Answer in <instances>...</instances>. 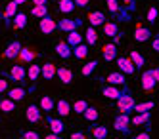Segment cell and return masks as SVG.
Wrapping results in <instances>:
<instances>
[{"instance_id": "50", "label": "cell", "mask_w": 159, "mask_h": 139, "mask_svg": "<svg viewBox=\"0 0 159 139\" xmlns=\"http://www.w3.org/2000/svg\"><path fill=\"white\" fill-rule=\"evenodd\" d=\"M14 2H16L17 6H21V4H25V2H27V0H14Z\"/></svg>"}, {"instance_id": "1", "label": "cell", "mask_w": 159, "mask_h": 139, "mask_svg": "<svg viewBox=\"0 0 159 139\" xmlns=\"http://www.w3.org/2000/svg\"><path fill=\"white\" fill-rule=\"evenodd\" d=\"M117 101V109L121 111V112H132V107H134V95L130 94V90H129V86H125V90H123V94L115 99Z\"/></svg>"}, {"instance_id": "18", "label": "cell", "mask_w": 159, "mask_h": 139, "mask_svg": "<svg viewBox=\"0 0 159 139\" xmlns=\"http://www.w3.org/2000/svg\"><path fill=\"white\" fill-rule=\"evenodd\" d=\"M12 27L16 31H21V29H25L27 27V14H23V11H19V14H16L12 17Z\"/></svg>"}, {"instance_id": "27", "label": "cell", "mask_w": 159, "mask_h": 139, "mask_svg": "<svg viewBox=\"0 0 159 139\" xmlns=\"http://www.w3.org/2000/svg\"><path fill=\"white\" fill-rule=\"evenodd\" d=\"M16 14H17V4L12 0V2H8L6 8H4V21L8 23V25H10V21H12V17H14Z\"/></svg>"}, {"instance_id": "45", "label": "cell", "mask_w": 159, "mask_h": 139, "mask_svg": "<svg viewBox=\"0 0 159 139\" xmlns=\"http://www.w3.org/2000/svg\"><path fill=\"white\" fill-rule=\"evenodd\" d=\"M123 2H125V6H127L130 11H134V8H136V6H134V0H123Z\"/></svg>"}, {"instance_id": "25", "label": "cell", "mask_w": 159, "mask_h": 139, "mask_svg": "<svg viewBox=\"0 0 159 139\" xmlns=\"http://www.w3.org/2000/svg\"><path fill=\"white\" fill-rule=\"evenodd\" d=\"M104 34L106 36H109V38H117L119 36V27H117V23H107V21H104Z\"/></svg>"}, {"instance_id": "44", "label": "cell", "mask_w": 159, "mask_h": 139, "mask_svg": "<svg viewBox=\"0 0 159 139\" xmlns=\"http://www.w3.org/2000/svg\"><path fill=\"white\" fill-rule=\"evenodd\" d=\"M75 2V6H79V8H86L88 4H90V0H73Z\"/></svg>"}, {"instance_id": "28", "label": "cell", "mask_w": 159, "mask_h": 139, "mask_svg": "<svg viewBox=\"0 0 159 139\" xmlns=\"http://www.w3.org/2000/svg\"><path fill=\"white\" fill-rule=\"evenodd\" d=\"M0 111L2 112H14L16 111V101L10 97H0Z\"/></svg>"}, {"instance_id": "26", "label": "cell", "mask_w": 159, "mask_h": 139, "mask_svg": "<svg viewBox=\"0 0 159 139\" xmlns=\"http://www.w3.org/2000/svg\"><path fill=\"white\" fill-rule=\"evenodd\" d=\"M150 36H152V31L150 29L136 27V31H134V40L136 42H146V40H150Z\"/></svg>"}, {"instance_id": "31", "label": "cell", "mask_w": 159, "mask_h": 139, "mask_svg": "<svg viewBox=\"0 0 159 139\" xmlns=\"http://www.w3.org/2000/svg\"><path fill=\"white\" fill-rule=\"evenodd\" d=\"M81 42H83V34H79L77 29L67 32V44H69L71 48H73V46H77V44H81Z\"/></svg>"}, {"instance_id": "3", "label": "cell", "mask_w": 159, "mask_h": 139, "mask_svg": "<svg viewBox=\"0 0 159 139\" xmlns=\"http://www.w3.org/2000/svg\"><path fill=\"white\" fill-rule=\"evenodd\" d=\"M4 76L8 80H16V82H19V84H25L27 82V73H25V69L21 67V65H14L8 73H4Z\"/></svg>"}, {"instance_id": "42", "label": "cell", "mask_w": 159, "mask_h": 139, "mask_svg": "<svg viewBox=\"0 0 159 139\" xmlns=\"http://www.w3.org/2000/svg\"><path fill=\"white\" fill-rule=\"evenodd\" d=\"M8 91V80H6V76H2L0 78V94H6Z\"/></svg>"}, {"instance_id": "48", "label": "cell", "mask_w": 159, "mask_h": 139, "mask_svg": "<svg viewBox=\"0 0 159 139\" xmlns=\"http://www.w3.org/2000/svg\"><path fill=\"white\" fill-rule=\"evenodd\" d=\"M71 137H73V139H83L84 133H83V132H75V133H71Z\"/></svg>"}, {"instance_id": "38", "label": "cell", "mask_w": 159, "mask_h": 139, "mask_svg": "<svg viewBox=\"0 0 159 139\" xmlns=\"http://www.w3.org/2000/svg\"><path fill=\"white\" fill-rule=\"evenodd\" d=\"M96 69H98V61H96V59H94V61H88V63L83 67L81 74H83V76H90V74H92V73L96 71Z\"/></svg>"}, {"instance_id": "5", "label": "cell", "mask_w": 159, "mask_h": 139, "mask_svg": "<svg viewBox=\"0 0 159 139\" xmlns=\"http://www.w3.org/2000/svg\"><path fill=\"white\" fill-rule=\"evenodd\" d=\"M83 27V19H60L56 21V29H60L61 32H69L75 29H81Z\"/></svg>"}, {"instance_id": "39", "label": "cell", "mask_w": 159, "mask_h": 139, "mask_svg": "<svg viewBox=\"0 0 159 139\" xmlns=\"http://www.w3.org/2000/svg\"><path fill=\"white\" fill-rule=\"evenodd\" d=\"M86 107H88V103H86L84 99H77L73 105H71V111H73V112H77V114H83V111H84Z\"/></svg>"}, {"instance_id": "15", "label": "cell", "mask_w": 159, "mask_h": 139, "mask_svg": "<svg viewBox=\"0 0 159 139\" xmlns=\"http://www.w3.org/2000/svg\"><path fill=\"white\" fill-rule=\"evenodd\" d=\"M17 57H19L21 63H33V61H35V57H37V53L33 52L31 48H23V46H21L19 52H17Z\"/></svg>"}, {"instance_id": "46", "label": "cell", "mask_w": 159, "mask_h": 139, "mask_svg": "<svg viewBox=\"0 0 159 139\" xmlns=\"http://www.w3.org/2000/svg\"><path fill=\"white\" fill-rule=\"evenodd\" d=\"M136 139H150V132H140L136 135Z\"/></svg>"}, {"instance_id": "17", "label": "cell", "mask_w": 159, "mask_h": 139, "mask_svg": "<svg viewBox=\"0 0 159 139\" xmlns=\"http://www.w3.org/2000/svg\"><path fill=\"white\" fill-rule=\"evenodd\" d=\"M88 21H90L92 27H100V25H104V21H106V14L100 11V10L90 11V14H88Z\"/></svg>"}, {"instance_id": "40", "label": "cell", "mask_w": 159, "mask_h": 139, "mask_svg": "<svg viewBox=\"0 0 159 139\" xmlns=\"http://www.w3.org/2000/svg\"><path fill=\"white\" fill-rule=\"evenodd\" d=\"M157 15H159L157 8L152 6L150 10H148V14H146V21H148V23H155V21H157Z\"/></svg>"}, {"instance_id": "35", "label": "cell", "mask_w": 159, "mask_h": 139, "mask_svg": "<svg viewBox=\"0 0 159 139\" xmlns=\"http://www.w3.org/2000/svg\"><path fill=\"white\" fill-rule=\"evenodd\" d=\"M25 73H27V78L31 82H35V80H39V76H40V65H29V69Z\"/></svg>"}, {"instance_id": "12", "label": "cell", "mask_w": 159, "mask_h": 139, "mask_svg": "<svg viewBox=\"0 0 159 139\" xmlns=\"http://www.w3.org/2000/svg\"><path fill=\"white\" fill-rule=\"evenodd\" d=\"M150 118H152L150 111H144V112H136V116H130L129 122L132 126H144V124H150Z\"/></svg>"}, {"instance_id": "32", "label": "cell", "mask_w": 159, "mask_h": 139, "mask_svg": "<svg viewBox=\"0 0 159 139\" xmlns=\"http://www.w3.org/2000/svg\"><path fill=\"white\" fill-rule=\"evenodd\" d=\"M83 116H84L88 122H96V120H98V116H100V112H98V109H96V107H90V105H88V107L83 111Z\"/></svg>"}, {"instance_id": "7", "label": "cell", "mask_w": 159, "mask_h": 139, "mask_svg": "<svg viewBox=\"0 0 159 139\" xmlns=\"http://www.w3.org/2000/svg\"><path fill=\"white\" fill-rule=\"evenodd\" d=\"M117 63V67H119V71L123 73V74H134V71H136V67H134V63L129 59V57H115L113 59Z\"/></svg>"}, {"instance_id": "10", "label": "cell", "mask_w": 159, "mask_h": 139, "mask_svg": "<svg viewBox=\"0 0 159 139\" xmlns=\"http://www.w3.org/2000/svg\"><path fill=\"white\" fill-rule=\"evenodd\" d=\"M46 124H48V128H50L54 133H60V135H63V132H65V126H63V122H61L60 118H54L52 114L48 112V114H46Z\"/></svg>"}, {"instance_id": "6", "label": "cell", "mask_w": 159, "mask_h": 139, "mask_svg": "<svg viewBox=\"0 0 159 139\" xmlns=\"http://www.w3.org/2000/svg\"><path fill=\"white\" fill-rule=\"evenodd\" d=\"M39 31H40L42 34H52V32L56 31V19L50 17L48 14L42 15V17L39 19Z\"/></svg>"}, {"instance_id": "36", "label": "cell", "mask_w": 159, "mask_h": 139, "mask_svg": "<svg viewBox=\"0 0 159 139\" xmlns=\"http://www.w3.org/2000/svg\"><path fill=\"white\" fill-rule=\"evenodd\" d=\"M107 128L106 126H94L92 128V132H90V135L92 137H96V139H104V137H107Z\"/></svg>"}, {"instance_id": "20", "label": "cell", "mask_w": 159, "mask_h": 139, "mask_svg": "<svg viewBox=\"0 0 159 139\" xmlns=\"http://www.w3.org/2000/svg\"><path fill=\"white\" fill-rule=\"evenodd\" d=\"M19 48H21L19 40H12V42L8 44V48L4 50V57H6V59H14V57H17V52H19Z\"/></svg>"}, {"instance_id": "11", "label": "cell", "mask_w": 159, "mask_h": 139, "mask_svg": "<svg viewBox=\"0 0 159 139\" xmlns=\"http://www.w3.org/2000/svg\"><path fill=\"white\" fill-rule=\"evenodd\" d=\"M102 57H104L106 63H111V61L117 57V44H115V42L106 44L104 48H102Z\"/></svg>"}, {"instance_id": "8", "label": "cell", "mask_w": 159, "mask_h": 139, "mask_svg": "<svg viewBox=\"0 0 159 139\" xmlns=\"http://www.w3.org/2000/svg\"><path fill=\"white\" fill-rule=\"evenodd\" d=\"M25 118H27V122H31V124L40 122V118H42V111L39 109V105L31 103V105L25 109Z\"/></svg>"}, {"instance_id": "2", "label": "cell", "mask_w": 159, "mask_h": 139, "mask_svg": "<svg viewBox=\"0 0 159 139\" xmlns=\"http://www.w3.org/2000/svg\"><path fill=\"white\" fill-rule=\"evenodd\" d=\"M157 80H159V71L157 69H150V71H146L140 78V86L144 91H152L157 84Z\"/></svg>"}, {"instance_id": "13", "label": "cell", "mask_w": 159, "mask_h": 139, "mask_svg": "<svg viewBox=\"0 0 159 139\" xmlns=\"http://www.w3.org/2000/svg\"><path fill=\"white\" fill-rule=\"evenodd\" d=\"M56 76L60 78V82L61 84H71V80H73V73H71V69H67V67H56Z\"/></svg>"}, {"instance_id": "9", "label": "cell", "mask_w": 159, "mask_h": 139, "mask_svg": "<svg viewBox=\"0 0 159 139\" xmlns=\"http://www.w3.org/2000/svg\"><path fill=\"white\" fill-rule=\"evenodd\" d=\"M33 90H35V84H33L29 90H25V88H12V90H8V97L17 103V101H23L27 97V94H29V91H33Z\"/></svg>"}, {"instance_id": "47", "label": "cell", "mask_w": 159, "mask_h": 139, "mask_svg": "<svg viewBox=\"0 0 159 139\" xmlns=\"http://www.w3.org/2000/svg\"><path fill=\"white\" fill-rule=\"evenodd\" d=\"M152 48H153L155 52H159V38H157V36H155V40L152 42Z\"/></svg>"}, {"instance_id": "4", "label": "cell", "mask_w": 159, "mask_h": 139, "mask_svg": "<svg viewBox=\"0 0 159 139\" xmlns=\"http://www.w3.org/2000/svg\"><path fill=\"white\" fill-rule=\"evenodd\" d=\"M129 120H130V112H121L119 116L113 120V128L121 133H129L130 132V122Z\"/></svg>"}, {"instance_id": "41", "label": "cell", "mask_w": 159, "mask_h": 139, "mask_svg": "<svg viewBox=\"0 0 159 139\" xmlns=\"http://www.w3.org/2000/svg\"><path fill=\"white\" fill-rule=\"evenodd\" d=\"M106 4H107V8H109V11L111 14H121V6H119V2L117 0H106Z\"/></svg>"}, {"instance_id": "24", "label": "cell", "mask_w": 159, "mask_h": 139, "mask_svg": "<svg viewBox=\"0 0 159 139\" xmlns=\"http://www.w3.org/2000/svg\"><path fill=\"white\" fill-rule=\"evenodd\" d=\"M88 44H77V46H73V50H71V55H75L77 59H84V57L88 55Z\"/></svg>"}, {"instance_id": "19", "label": "cell", "mask_w": 159, "mask_h": 139, "mask_svg": "<svg viewBox=\"0 0 159 139\" xmlns=\"http://www.w3.org/2000/svg\"><path fill=\"white\" fill-rule=\"evenodd\" d=\"M40 76L44 80H54V76H56V65L54 63H44V65H40Z\"/></svg>"}, {"instance_id": "33", "label": "cell", "mask_w": 159, "mask_h": 139, "mask_svg": "<svg viewBox=\"0 0 159 139\" xmlns=\"http://www.w3.org/2000/svg\"><path fill=\"white\" fill-rule=\"evenodd\" d=\"M129 59L134 63V67L136 69H140V67H144V63H146V59H144V55L142 53H138L136 50H132L130 52V55H129Z\"/></svg>"}, {"instance_id": "16", "label": "cell", "mask_w": 159, "mask_h": 139, "mask_svg": "<svg viewBox=\"0 0 159 139\" xmlns=\"http://www.w3.org/2000/svg\"><path fill=\"white\" fill-rule=\"evenodd\" d=\"M54 105H56V101L50 97V95H42L40 97V101H39V109L42 111V112H54Z\"/></svg>"}, {"instance_id": "37", "label": "cell", "mask_w": 159, "mask_h": 139, "mask_svg": "<svg viewBox=\"0 0 159 139\" xmlns=\"http://www.w3.org/2000/svg\"><path fill=\"white\" fill-rule=\"evenodd\" d=\"M31 14L35 15V17H42V15L48 14V8H46V4H35L33 10H31Z\"/></svg>"}, {"instance_id": "23", "label": "cell", "mask_w": 159, "mask_h": 139, "mask_svg": "<svg viewBox=\"0 0 159 139\" xmlns=\"http://www.w3.org/2000/svg\"><path fill=\"white\" fill-rule=\"evenodd\" d=\"M56 53H58L61 59H69L71 57V46L67 42H58L56 44Z\"/></svg>"}, {"instance_id": "21", "label": "cell", "mask_w": 159, "mask_h": 139, "mask_svg": "<svg viewBox=\"0 0 159 139\" xmlns=\"http://www.w3.org/2000/svg\"><path fill=\"white\" fill-rule=\"evenodd\" d=\"M125 86H127V84H125ZM121 94H123V90H119L117 86H113V84H109V86H106L104 90H102V95L107 97V99H117Z\"/></svg>"}, {"instance_id": "14", "label": "cell", "mask_w": 159, "mask_h": 139, "mask_svg": "<svg viewBox=\"0 0 159 139\" xmlns=\"http://www.w3.org/2000/svg\"><path fill=\"white\" fill-rule=\"evenodd\" d=\"M54 111L58 112L60 116H69V114H71V103L67 101V99H60L54 105Z\"/></svg>"}, {"instance_id": "30", "label": "cell", "mask_w": 159, "mask_h": 139, "mask_svg": "<svg viewBox=\"0 0 159 139\" xmlns=\"http://www.w3.org/2000/svg\"><path fill=\"white\" fill-rule=\"evenodd\" d=\"M83 38H86V44H88V46H94V44L98 42V32H96V27L90 25V27L86 29V32H84V36H83Z\"/></svg>"}, {"instance_id": "22", "label": "cell", "mask_w": 159, "mask_h": 139, "mask_svg": "<svg viewBox=\"0 0 159 139\" xmlns=\"http://www.w3.org/2000/svg\"><path fill=\"white\" fill-rule=\"evenodd\" d=\"M106 80L109 84H113V86H125V84H127V78H125V74L121 71L119 73H109Z\"/></svg>"}, {"instance_id": "34", "label": "cell", "mask_w": 159, "mask_h": 139, "mask_svg": "<svg viewBox=\"0 0 159 139\" xmlns=\"http://www.w3.org/2000/svg\"><path fill=\"white\" fill-rule=\"evenodd\" d=\"M155 107L153 101H144V103H134L132 112H144V111H152Z\"/></svg>"}, {"instance_id": "49", "label": "cell", "mask_w": 159, "mask_h": 139, "mask_svg": "<svg viewBox=\"0 0 159 139\" xmlns=\"http://www.w3.org/2000/svg\"><path fill=\"white\" fill-rule=\"evenodd\" d=\"M33 4H48V0H33Z\"/></svg>"}, {"instance_id": "29", "label": "cell", "mask_w": 159, "mask_h": 139, "mask_svg": "<svg viewBox=\"0 0 159 139\" xmlns=\"http://www.w3.org/2000/svg\"><path fill=\"white\" fill-rule=\"evenodd\" d=\"M60 6V11H61V14H65V15H69V14H73V10L77 8L75 6V2H73V0H60V2H58Z\"/></svg>"}, {"instance_id": "43", "label": "cell", "mask_w": 159, "mask_h": 139, "mask_svg": "<svg viewBox=\"0 0 159 139\" xmlns=\"http://www.w3.org/2000/svg\"><path fill=\"white\" fill-rule=\"evenodd\" d=\"M21 137H25V139H39V133L37 132H23Z\"/></svg>"}]
</instances>
